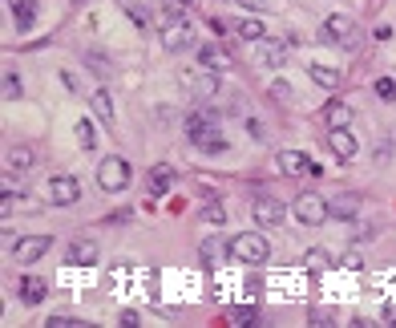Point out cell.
I'll list each match as a JSON object with an SVG mask.
<instances>
[{"instance_id": "6da1fadb", "label": "cell", "mask_w": 396, "mask_h": 328, "mask_svg": "<svg viewBox=\"0 0 396 328\" xmlns=\"http://www.w3.org/2000/svg\"><path fill=\"white\" fill-rule=\"evenodd\" d=\"M186 138L194 142V146H202V150H226V142L214 134V114H207V110H194V114L186 118Z\"/></svg>"}, {"instance_id": "7a4b0ae2", "label": "cell", "mask_w": 396, "mask_h": 328, "mask_svg": "<svg viewBox=\"0 0 396 328\" xmlns=\"http://www.w3.org/2000/svg\"><path fill=\"white\" fill-rule=\"evenodd\" d=\"M98 187L105 190V195H118V190L130 187V163L125 158H118V154H110L105 163H98Z\"/></svg>"}, {"instance_id": "3957f363", "label": "cell", "mask_w": 396, "mask_h": 328, "mask_svg": "<svg viewBox=\"0 0 396 328\" xmlns=\"http://www.w3.org/2000/svg\"><path fill=\"white\" fill-rule=\"evenodd\" d=\"M231 255H235V260H243V264H263V260L271 255V247H267V240H263V235H255V231H243V235H235V240H231Z\"/></svg>"}, {"instance_id": "277c9868", "label": "cell", "mask_w": 396, "mask_h": 328, "mask_svg": "<svg viewBox=\"0 0 396 328\" xmlns=\"http://www.w3.org/2000/svg\"><path fill=\"white\" fill-rule=\"evenodd\" d=\"M296 219L303 223V227H320L323 219H328V199L316 195V190H303V195L296 199Z\"/></svg>"}, {"instance_id": "5b68a950", "label": "cell", "mask_w": 396, "mask_h": 328, "mask_svg": "<svg viewBox=\"0 0 396 328\" xmlns=\"http://www.w3.org/2000/svg\"><path fill=\"white\" fill-rule=\"evenodd\" d=\"M323 41H340L344 49H356L360 45V29L348 21V16H328L323 21Z\"/></svg>"}, {"instance_id": "8992f818", "label": "cell", "mask_w": 396, "mask_h": 328, "mask_svg": "<svg viewBox=\"0 0 396 328\" xmlns=\"http://www.w3.org/2000/svg\"><path fill=\"white\" fill-rule=\"evenodd\" d=\"M190 41H194V25H190V21L178 16V21H166V25H162V45H166L170 53L186 49Z\"/></svg>"}, {"instance_id": "52a82bcc", "label": "cell", "mask_w": 396, "mask_h": 328, "mask_svg": "<svg viewBox=\"0 0 396 328\" xmlns=\"http://www.w3.org/2000/svg\"><path fill=\"white\" fill-rule=\"evenodd\" d=\"M77 199H81V183H77V178H69V175L49 178V203L69 207V203H77Z\"/></svg>"}, {"instance_id": "ba28073f", "label": "cell", "mask_w": 396, "mask_h": 328, "mask_svg": "<svg viewBox=\"0 0 396 328\" xmlns=\"http://www.w3.org/2000/svg\"><path fill=\"white\" fill-rule=\"evenodd\" d=\"M182 86L190 89L194 98H214V93H219V73L198 65V73H182Z\"/></svg>"}, {"instance_id": "9c48e42d", "label": "cell", "mask_w": 396, "mask_h": 328, "mask_svg": "<svg viewBox=\"0 0 396 328\" xmlns=\"http://www.w3.org/2000/svg\"><path fill=\"white\" fill-rule=\"evenodd\" d=\"M251 211H255V223H259V227H279V223H283V203L271 199V195L255 199V207H251Z\"/></svg>"}, {"instance_id": "30bf717a", "label": "cell", "mask_w": 396, "mask_h": 328, "mask_svg": "<svg viewBox=\"0 0 396 328\" xmlns=\"http://www.w3.org/2000/svg\"><path fill=\"white\" fill-rule=\"evenodd\" d=\"M49 247H53L49 235H25V240H16V260H21V264H37Z\"/></svg>"}, {"instance_id": "8fae6325", "label": "cell", "mask_w": 396, "mask_h": 328, "mask_svg": "<svg viewBox=\"0 0 396 328\" xmlns=\"http://www.w3.org/2000/svg\"><path fill=\"white\" fill-rule=\"evenodd\" d=\"M328 146H332V154L335 158H340V163H352V158H356V138H352V134H348V130H332V134H328Z\"/></svg>"}, {"instance_id": "7c38bea8", "label": "cell", "mask_w": 396, "mask_h": 328, "mask_svg": "<svg viewBox=\"0 0 396 328\" xmlns=\"http://www.w3.org/2000/svg\"><path fill=\"white\" fill-rule=\"evenodd\" d=\"M93 260H98V243H93V240H77V243H69V264L89 267Z\"/></svg>"}, {"instance_id": "4fadbf2b", "label": "cell", "mask_w": 396, "mask_h": 328, "mask_svg": "<svg viewBox=\"0 0 396 328\" xmlns=\"http://www.w3.org/2000/svg\"><path fill=\"white\" fill-rule=\"evenodd\" d=\"M279 170L283 175H303V170H311V158L303 150H283L279 154Z\"/></svg>"}, {"instance_id": "5bb4252c", "label": "cell", "mask_w": 396, "mask_h": 328, "mask_svg": "<svg viewBox=\"0 0 396 328\" xmlns=\"http://www.w3.org/2000/svg\"><path fill=\"white\" fill-rule=\"evenodd\" d=\"M360 211V195H335L332 203H328V215H335V219H352V215Z\"/></svg>"}, {"instance_id": "9a60e30c", "label": "cell", "mask_w": 396, "mask_h": 328, "mask_svg": "<svg viewBox=\"0 0 396 328\" xmlns=\"http://www.w3.org/2000/svg\"><path fill=\"white\" fill-rule=\"evenodd\" d=\"M323 118H328V126H332V130H348V126H352V110H348L344 101H328Z\"/></svg>"}, {"instance_id": "2e32d148", "label": "cell", "mask_w": 396, "mask_h": 328, "mask_svg": "<svg viewBox=\"0 0 396 328\" xmlns=\"http://www.w3.org/2000/svg\"><path fill=\"white\" fill-rule=\"evenodd\" d=\"M45 296H49L45 280H37V276H25V280H21V300H25V304H41Z\"/></svg>"}, {"instance_id": "e0dca14e", "label": "cell", "mask_w": 396, "mask_h": 328, "mask_svg": "<svg viewBox=\"0 0 396 328\" xmlns=\"http://www.w3.org/2000/svg\"><path fill=\"white\" fill-rule=\"evenodd\" d=\"M198 65L211 69V73H223V69H231V57H226L223 49H202L198 53Z\"/></svg>"}, {"instance_id": "ac0fdd59", "label": "cell", "mask_w": 396, "mask_h": 328, "mask_svg": "<svg viewBox=\"0 0 396 328\" xmlns=\"http://www.w3.org/2000/svg\"><path fill=\"white\" fill-rule=\"evenodd\" d=\"M255 320H259V308H255V304H239V308L226 312V324H235V328H247V324H255Z\"/></svg>"}, {"instance_id": "d6986e66", "label": "cell", "mask_w": 396, "mask_h": 328, "mask_svg": "<svg viewBox=\"0 0 396 328\" xmlns=\"http://www.w3.org/2000/svg\"><path fill=\"white\" fill-rule=\"evenodd\" d=\"M170 183H174V170L170 166H154V170H150V195H166V190H170Z\"/></svg>"}, {"instance_id": "ffe728a7", "label": "cell", "mask_w": 396, "mask_h": 328, "mask_svg": "<svg viewBox=\"0 0 396 328\" xmlns=\"http://www.w3.org/2000/svg\"><path fill=\"white\" fill-rule=\"evenodd\" d=\"M308 73H311V81H316V86H323V89H335V86H340V69H328V65H311Z\"/></svg>"}, {"instance_id": "44dd1931", "label": "cell", "mask_w": 396, "mask_h": 328, "mask_svg": "<svg viewBox=\"0 0 396 328\" xmlns=\"http://www.w3.org/2000/svg\"><path fill=\"white\" fill-rule=\"evenodd\" d=\"M263 61L271 65V69H279V65L287 61V41H267V45H263Z\"/></svg>"}, {"instance_id": "7402d4cb", "label": "cell", "mask_w": 396, "mask_h": 328, "mask_svg": "<svg viewBox=\"0 0 396 328\" xmlns=\"http://www.w3.org/2000/svg\"><path fill=\"white\" fill-rule=\"evenodd\" d=\"M9 4L16 9V29L33 25V16H37V4H33V0H9Z\"/></svg>"}, {"instance_id": "603a6c76", "label": "cell", "mask_w": 396, "mask_h": 328, "mask_svg": "<svg viewBox=\"0 0 396 328\" xmlns=\"http://www.w3.org/2000/svg\"><path fill=\"white\" fill-rule=\"evenodd\" d=\"M328 264H332V260H328V252H323V247H311V252L303 255V267H308L311 276H320V272H323Z\"/></svg>"}, {"instance_id": "cb8c5ba5", "label": "cell", "mask_w": 396, "mask_h": 328, "mask_svg": "<svg viewBox=\"0 0 396 328\" xmlns=\"http://www.w3.org/2000/svg\"><path fill=\"white\" fill-rule=\"evenodd\" d=\"M9 166H13V170H28V166H33V150H28V146H13V150H9Z\"/></svg>"}, {"instance_id": "d4e9b609", "label": "cell", "mask_w": 396, "mask_h": 328, "mask_svg": "<svg viewBox=\"0 0 396 328\" xmlns=\"http://www.w3.org/2000/svg\"><path fill=\"white\" fill-rule=\"evenodd\" d=\"M77 142H81V150H93V146H98V130H93V122H77Z\"/></svg>"}, {"instance_id": "484cf974", "label": "cell", "mask_w": 396, "mask_h": 328, "mask_svg": "<svg viewBox=\"0 0 396 328\" xmlns=\"http://www.w3.org/2000/svg\"><path fill=\"white\" fill-rule=\"evenodd\" d=\"M202 255H207L211 264H219V255H231V243H223V240H207V243H202Z\"/></svg>"}, {"instance_id": "4316f807", "label": "cell", "mask_w": 396, "mask_h": 328, "mask_svg": "<svg viewBox=\"0 0 396 328\" xmlns=\"http://www.w3.org/2000/svg\"><path fill=\"white\" fill-rule=\"evenodd\" d=\"M93 110H98L105 122H113V101H110V93H105V89H98V93H93Z\"/></svg>"}, {"instance_id": "83f0119b", "label": "cell", "mask_w": 396, "mask_h": 328, "mask_svg": "<svg viewBox=\"0 0 396 328\" xmlns=\"http://www.w3.org/2000/svg\"><path fill=\"white\" fill-rule=\"evenodd\" d=\"M239 37L243 41H263V25L259 21H243V25H239Z\"/></svg>"}, {"instance_id": "f1b7e54d", "label": "cell", "mask_w": 396, "mask_h": 328, "mask_svg": "<svg viewBox=\"0 0 396 328\" xmlns=\"http://www.w3.org/2000/svg\"><path fill=\"white\" fill-rule=\"evenodd\" d=\"M4 98H21V77L4 73Z\"/></svg>"}, {"instance_id": "f546056e", "label": "cell", "mask_w": 396, "mask_h": 328, "mask_svg": "<svg viewBox=\"0 0 396 328\" xmlns=\"http://www.w3.org/2000/svg\"><path fill=\"white\" fill-rule=\"evenodd\" d=\"M125 16H130V21H134L137 29H146V25H150V16L142 13V9H134V4H125Z\"/></svg>"}, {"instance_id": "4dcf8cb0", "label": "cell", "mask_w": 396, "mask_h": 328, "mask_svg": "<svg viewBox=\"0 0 396 328\" xmlns=\"http://www.w3.org/2000/svg\"><path fill=\"white\" fill-rule=\"evenodd\" d=\"M376 93H380V98H392V93H396V81H392V77H380V81H376Z\"/></svg>"}, {"instance_id": "1f68e13d", "label": "cell", "mask_w": 396, "mask_h": 328, "mask_svg": "<svg viewBox=\"0 0 396 328\" xmlns=\"http://www.w3.org/2000/svg\"><path fill=\"white\" fill-rule=\"evenodd\" d=\"M45 324H49V328H73V324H81V320H69V316H49Z\"/></svg>"}, {"instance_id": "d6a6232c", "label": "cell", "mask_w": 396, "mask_h": 328, "mask_svg": "<svg viewBox=\"0 0 396 328\" xmlns=\"http://www.w3.org/2000/svg\"><path fill=\"white\" fill-rule=\"evenodd\" d=\"M271 93H275L279 101H287V98H291V86H283V81H275V86H271Z\"/></svg>"}, {"instance_id": "836d02e7", "label": "cell", "mask_w": 396, "mask_h": 328, "mask_svg": "<svg viewBox=\"0 0 396 328\" xmlns=\"http://www.w3.org/2000/svg\"><path fill=\"white\" fill-rule=\"evenodd\" d=\"M247 130H251V138H255V142H263V138H267V130H263V122H247Z\"/></svg>"}, {"instance_id": "e575fe53", "label": "cell", "mask_w": 396, "mask_h": 328, "mask_svg": "<svg viewBox=\"0 0 396 328\" xmlns=\"http://www.w3.org/2000/svg\"><path fill=\"white\" fill-rule=\"evenodd\" d=\"M207 219H211V223H223V207H219V203H211V207H207Z\"/></svg>"}, {"instance_id": "d590c367", "label": "cell", "mask_w": 396, "mask_h": 328, "mask_svg": "<svg viewBox=\"0 0 396 328\" xmlns=\"http://www.w3.org/2000/svg\"><path fill=\"white\" fill-rule=\"evenodd\" d=\"M380 316L388 320V324H396V304H384V312H380Z\"/></svg>"}, {"instance_id": "8d00e7d4", "label": "cell", "mask_w": 396, "mask_h": 328, "mask_svg": "<svg viewBox=\"0 0 396 328\" xmlns=\"http://www.w3.org/2000/svg\"><path fill=\"white\" fill-rule=\"evenodd\" d=\"M239 4H247V9H267L271 0H239Z\"/></svg>"}, {"instance_id": "74e56055", "label": "cell", "mask_w": 396, "mask_h": 328, "mask_svg": "<svg viewBox=\"0 0 396 328\" xmlns=\"http://www.w3.org/2000/svg\"><path fill=\"white\" fill-rule=\"evenodd\" d=\"M182 4H190V0H182Z\"/></svg>"}]
</instances>
